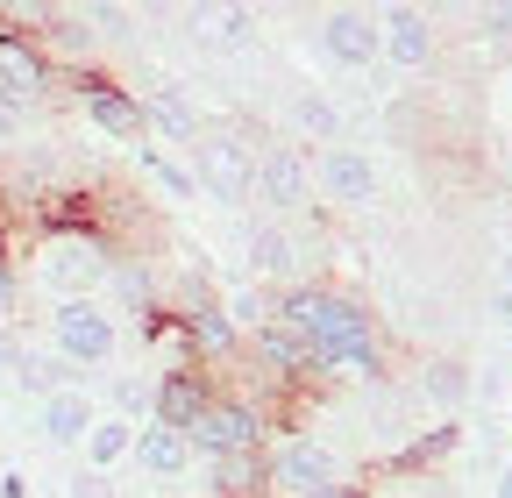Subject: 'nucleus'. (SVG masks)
Returning a JSON list of instances; mask_svg holds the SVG:
<instances>
[{"label": "nucleus", "instance_id": "obj_3", "mask_svg": "<svg viewBox=\"0 0 512 498\" xmlns=\"http://www.w3.org/2000/svg\"><path fill=\"white\" fill-rule=\"evenodd\" d=\"M192 178L214 207H249L256 200V143L228 121H207V136L192 143Z\"/></svg>", "mask_w": 512, "mask_h": 498}, {"label": "nucleus", "instance_id": "obj_23", "mask_svg": "<svg viewBox=\"0 0 512 498\" xmlns=\"http://www.w3.org/2000/svg\"><path fill=\"white\" fill-rule=\"evenodd\" d=\"M221 314H228V328L249 342V335H264L271 328V285H228L221 292Z\"/></svg>", "mask_w": 512, "mask_h": 498}, {"label": "nucleus", "instance_id": "obj_21", "mask_svg": "<svg viewBox=\"0 0 512 498\" xmlns=\"http://www.w3.org/2000/svg\"><path fill=\"white\" fill-rule=\"evenodd\" d=\"M136 164H143V171L164 185V200H171V207H192V200H207V193H200V178H192V157H171L164 143H143V150H136Z\"/></svg>", "mask_w": 512, "mask_h": 498}, {"label": "nucleus", "instance_id": "obj_34", "mask_svg": "<svg viewBox=\"0 0 512 498\" xmlns=\"http://www.w3.org/2000/svg\"><path fill=\"white\" fill-rule=\"evenodd\" d=\"M491 321H498V328H512V292H505V285L491 292Z\"/></svg>", "mask_w": 512, "mask_h": 498}, {"label": "nucleus", "instance_id": "obj_38", "mask_svg": "<svg viewBox=\"0 0 512 498\" xmlns=\"http://www.w3.org/2000/svg\"><path fill=\"white\" fill-rule=\"evenodd\" d=\"M0 271H8V235H0Z\"/></svg>", "mask_w": 512, "mask_h": 498}, {"label": "nucleus", "instance_id": "obj_33", "mask_svg": "<svg viewBox=\"0 0 512 498\" xmlns=\"http://www.w3.org/2000/svg\"><path fill=\"white\" fill-rule=\"evenodd\" d=\"M0 498H29V477L22 470H0Z\"/></svg>", "mask_w": 512, "mask_h": 498}, {"label": "nucleus", "instance_id": "obj_18", "mask_svg": "<svg viewBox=\"0 0 512 498\" xmlns=\"http://www.w3.org/2000/svg\"><path fill=\"white\" fill-rule=\"evenodd\" d=\"M136 434H143V427H128L121 413H100V420H93V434H86V442H79V456H86V470H93V477H107V470H121L128 456H136Z\"/></svg>", "mask_w": 512, "mask_h": 498}, {"label": "nucleus", "instance_id": "obj_35", "mask_svg": "<svg viewBox=\"0 0 512 498\" xmlns=\"http://www.w3.org/2000/svg\"><path fill=\"white\" fill-rule=\"evenodd\" d=\"M72 498H107V477H93V470H86V477L72 484Z\"/></svg>", "mask_w": 512, "mask_h": 498}, {"label": "nucleus", "instance_id": "obj_2", "mask_svg": "<svg viewBox=\"0 0 512 498\" xmlns=\"http://www.w3.org/2000/svg\"><path fill=\"white\" fill-rule=\"evenodd\" d=\"M107 271H114V257H107V242H100L93 228H50V235L36 242V264H29V278L50 292V306L93 299V292L107 285Z\"/></svg>", "mask_w": 512, "mask_h": 498}, {"label": "nucleus", "instance_id": "obj_24", "mask_svg": "<svg viewBox=\"0 0 512 498\" xmlns=\"http://www.w3.org/2000/svg\"><path fill=\"white\" fill-rule=\"evenodd\" d=\"M107 285H114V299H121V306H128L136 321H157V278H150V264L121 257V264L107 271Z\"/></svg>", "mask_w": 512, "mask_h": 498}, {"label": "nucleus", "instance_id": "obj_5", "mask_svg": "<svg viewBox=\"0 0 512 498\" xmlns=\"http://www.w3.org/2000/svg\"><path fill=\"white\" fill-rule=\"evenodd\" d=\"M185 442H192V456H207V463L214 456H242V449H264L271 442V434H264V406L235 399V392H214V406L192 420Z\"/></svg>", "mask_w": 512, "mask_h": 498}, {"label": "nucleus", "instance_id": "obj_9", "mask_svg": "<svg viewBox=\"0 0 512 498\" xmlns=\"http://www.w3.org/2000/svg\"><path fill=\"white\" fill-rule=\"evenodd\" d=\"M256 200L271 214H306L313 207V164L299 143H256Z\"/></svg>", "mask_w": 512, "mask_h": 498}, {"label": "nucleus", "instance_id": "obj_4", "mask_svg": "<svg viewBox=\"0 0 512 498\" xmlns=\"http://www.w3.org/2000/svg\"><path fill=\"white\" fill-rule=\"evenodd\" d=\"M50 349L72 370H107L121 349V321L100 299H64V306H50Z\"/></svg>", "mask_w": 512, "mask_h": 498}, {"label": "nucleus", "instance_id": "obj_30", "mask_svg": "<svg viewBox=\"0 0 512 498\" xmlns=\"http://www.w3.org/2000/svg\"><path fill=\"white\" fill-rule=\"evenodd\" d=\"M15 306H22V278L8 264V271H0V328H15Z\"/></svg>", "mask_w": 512, "mask_h": 498}, {"label": "nucleus", "instance_id": "obj_16", "mask_svg": "<svg viewBox=\"0 0 512 498\" xmlns=\"http://www.w3.org/2000/svg\"><path fill=\"white\" fill-rule=\"evenodd\" d=\"M249 271L264 278L271 292L292 285V271H299V235H292V221H256V228H249Z\"/></svg>", "mask_w": 512, "mask_h": 498}, {"label": "nucleus", "instance_id": "obj_6", "mask_svg": "<svg viewBox=\"0 0 512 498\" xmlns=\"http://www.w3.org/2000/svg\"><path fill=\"white\" fill-rule=\"evenodd\" d=\"M79 107L93 114V129H100V136H114V143H128V150H143V143H150L143 93H128L121 79H107V72H79Z\"/></svg>", "mask_w": 512, "mask_h": 498}, {"label": "nucleus", "instance_id": "obj_27", "mask_svg": "<svg viewBox=\"0 0 512 498\" xmlns=\"http://www.w3.org/2000/svg\"><path fill=\"white\" fill-rule=\"evenodd\" d=\"M207 43L214 50H228V57H242V50H256V8H214L207 15Z\"/></svg>", "mask_w": 512, "mask_h": 498}, {"label": "nucleus", "instance_id": "obj_19", "mask_svg": "<svg viewBox=\"0 0 512 498\" xmlns=\"http://www.w3.org/2000/svg\"><path fill=\"white\" fill-rule=\"evenodd\" d=\"M136 463H143V470H150L157 484H178V477L192 470V442H185V434H171V427H157V420H150V427L136 434Z\"/></svg>", "mask_w": 512, "mask_h": 498}, {"label": "nucleus", "instance_id": "obj_7", "mask_svg": "<svg viewBox=\"0 0 512 498\" xmlns=\"http://www.w3.org/2000/svg\"><path fill=\"white\" fill-rule=\"evenodd\" d=\"M264 463H271V491L285 498H306L320 484H342L349 470L335 463V449H320L313 434H285V442H264Z\"/></svg>", "mask_w": 512, "mask_h": 498}, {"label": "nucleus", "instance_id": "obj_20", "mask_svg": "<svg viewBox=\"0 0 512 498\" xmlns=\"http://www.w3.org/2000/svg\"><path fill=\"white\" fill-rule=\"evenodd\" d=\"M285 114H292V129H299L313 150H335V143H349V136H342V114H335V100H328V93H313V86H299Z\"/></svg>", "mask_w": 512, "mask_h": 498}, {"label": "nucleus", "instance_id": "obj_10", "mask_svg": "<svg viewBox=\"0 0 512 498\" xmlns=\"http://www.w3.org/2000/svg\"><path fill=\"white\" fill-rule=\"evenodd\" d=\"M306 164H313V193H320V200H335V207H370V200H377V164H370V150L335 143V150H313Z\"/></svg>", "mask_w": 512, "mask_h": 498}, {"label": "nucleus", "instance_id": "obj_14", "mask_svg": "<svg viewBox=\"0 0 512 498\" xmlns=\"http://www.w3.org/2000/svg\"><path fill=\"white\" fill-rule=\"evenodd\" d=\"M93 420H100V399L86 392V385H72V392H50V399H36V434L50 449H79L86 434H93Z\"/></svg>", "mask_w": 512, "mask_h": 498}, {"label": "nucleus", "instance_id": "obj_8", "mask_svg": "<svg viewBox=\"0 0 512 498\" xmlns=\"http://www.w3.org/2000/svg\"><path fill=\"white\" fill-rule=\"evenodd\" d=\"M0 93H8L15 107H29V114L57 93V65L43 57V43L8 29V22H0Z\"/></svg>", "mask_w": 512, "mask_h": 498}, {"label": "nucleus", "instance_id": "obj_12", "mask_svg": "<svg viewBox=\"0 0 512 498\" xmlns=\"http://www.w3.org/2000/svg\"><path fill=\"white\" fill-rule=\"evenodd\" d=\"M377 65L427 72L434 65V15H420V8H377Z\"/></svg>", "mask_w": 512, "mask_h": 498}, {"label": "nucleus", "instance_id": "obj_11", "mask_svg": "<svg viewBox=\"0 0 512 498\" xmlns=\"http://www.w3.org/2000/svg\"><path fill=\"white\" fill-rule=\"evenodd\" d=\"M214 406V385H207V370L200 363H171L150 378V420L171 427V434H192V420H200Z\"/></svg>", "mask_w": 512, "mask_h": 498}, {"label": "nucleus", "instance_id": "obj_15", "mask_svg": "<svg viewBox=\"0 0 512 498\" xmlns=\"http://www.w3.org/2000/svg\"><path fill=\"white\" fill-rule=\"evenodd\" d=\"M143 121H150V143H185L192 150V143L207 136V114L192 107L178 86H150L143 93Z\"/></svg>", "mask_w": 512, "mask_h": 498}, {"label": "nucleus", "instance_id": "obj_29", "mask_svg": "<svg viewBox=\"0 0 512 498\" xmlns=\"http://www.w3.org/2000/svg\"><path fill=\"white\" fill-rule=\"evenodd\" d=\"M22 356H29L22 328H0V370H8V378H22Z\"/></svg>", "mask_w": 512, "mask_h": 498}, {"label": "nucleus", "instance_id": "obj_13", "mask_svg": "<svg viewBox=\"0 0 512 498\" xmlns=\"http://www.w3.org/2000/svg\"><path fill=\"white\" fill-rule=\"evenodd\" d=\"M320 50L342 72H370L377 65V8H328L320 15Z\"/></svg>", "mask_w": 512, "mask_h": 498}, {"label": "nucleus", "instance_id": "obj_17", "mask_svg": "<svg viewBox=\"0 0 512 498\" xmlns=\"http://www.w3.org/2000/svg\"><path fill=\"white\" fill-rule=\"evenodd\" d=\"M242 349H249V363L264 370V378H278V385H292V378H320V370H313V349H306L292 328H278V321H271L264 335H249Z\"/></svg>", "mask_w": 512, "mask_h": 498}, {"label": "nucleus", "instance_id": "obj_37", "mask_svg": "<svg viewBox=\"0 0 512 498\" xmlns=\"http://www.w3.org/2000/svg\"><path fill=\"white\" fill-rule=\"evenodd\" d=\"M505 292H512V249H505Z\"/></svg>", "mask_w": 512, "mask_h": 498}, {"label": "nucleus", "instance_id": "obj_36", "mask_svg": "<svg viewBox=\"0 0 512 498\" xmlns=\"http://www.w3.org/2000/svg\"><path fill=\"white\" fill-rule=\"evenodd\" d=\"M491 498H512V463L498 470V491H491Z\"/></svg>", "mask_w": 512, "mask_h": 498}, {"label": "nucleus", "instance_id": "obj_22", "mask_svg": "<svg viewBox=\"0 0 512 498\" xmlns=\"http://www.w3.org/2000/svg\"><path fill=\"white\" fill-rule=\"evenodd\" d=\"M207 470H214V491H221V498H264V491H271V463H264V449L214 456Z\"/></svg>", "mask_w": 512, "mask_h": 498}, {"label": "nucleus", "instance_id": "obj_31", "mask_svg": "<svg viewBox=\"0 0 512 498\" xmlns=\"http://www.w3.org/2000/svg\"><path fill=\"white\" fill-rule=\"evenodd\" d=\"M484 36H512V0H491V8H477Z\"/></svg>", "mask_w": 512, "mask_h": 498}, {"label": "nucleus", "instance_id": "obj_25", "mask_svg": "<svg viewBox=\"0 0 512 498\" xmlns=\"http://www.w3.org/2000/svg\"><path fill=\"white\" fill-rule=\"evenodd\" d=\"M15 385H22V392H36V399H50V392H72V385H79V370L64 363L57 349H29V356H22V378H15Z\"/></svg>", "mask_w": 512, "mask_h": 498}, {"label": "nucleus", "instance_id": "obj_32", "mask_svg": "<svg viewBox=\"0 0 512 498\" xmlns=\"http://www.w3.org/2000/svg\"><path fill=\"white\" fill-rule=\"evenodd\" d=\"M306 498H370L356 477H342V484H320V491H306Z\"/></svg>", "mask_w": 512, "mask_h": 498}, {"label": "nucleus", "instance_id": "obj_26", "mask_svg": "<svg viewBox=\"0 0 512 498\" xmlns=\"http://www.w3.org/2000/svg\"><path fill=\"white\" fill-rule=\"evenodd\" d=\"M420 392H427L434 406H448V413H456V406L470 399V370H463L456 356H434V363L420 370Z\"/></svg>", "mask_w": 512, "mask_h": 498}, {"label": "nucleus", "instance_id": "obj_28", "mask_svg": "<svg viewBox=\"0 0 512 498\" xmlns=\"http://www.w3.org/2000/svg\"><path fill=\"white\" fill-rule=\"evenodd\" d=\"M448 449H456V427H434V434H427V442H413V449H399L392 463L406 470V463H434V456H448Z\"/></svg>", "mask_w": 512, "mask_h": 498}, {"label": "nucleus", "instance_id": "obj_1", "mask_svg": "<svg viewBox=\"0 0 512 498\" xmlns=\"http://www.w3.org/2000/svg\"><path fill=\"white\" fill-rule=\"evenodd\" d=\"M271 321L313 349L320 378H384L377 321L363 299H349L335 285H285V292H271Z\"/></svg>", "mask_w": 512, "mask_h": 498}]
</instances>
